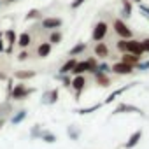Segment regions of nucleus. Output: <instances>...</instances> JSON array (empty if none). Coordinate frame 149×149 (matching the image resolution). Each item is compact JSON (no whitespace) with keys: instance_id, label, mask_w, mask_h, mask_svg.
I'll return each mask as SVG.
<instances>
[{"instance_id":"21","label":"nucleus","mask_w":149,"mask_h":149,"mask_svg":"<svg viewBox=\"0 0 149 149\" xmlns=\"http://www.w3.org/2000/svg\"><path fill=\"white\" fill-rule=\"evenodd\" d=\"M84 49H86V44H84V42H79L77 46H74V47L70 49V53H68V54H70V56H76V54H79V53H83Z\"/></svg>"},{"instance_id":"16","label":"nucleus","mask_w":149,"mask_h":149,"mask_svg":"<svg viewBox=\"0 0 149 149\" xmlns=\"http://www.w3.org/2000/svg\"><path fill=\"white\" fill-rule=\"evenodd\" d=\"M95 54H97V56H100V58H105V56L109 54L107 46H105L104 42H98V44L95 46Z\"/></svg>"},{"instance_id":"42","label":"nucleus","mask_w":149,"mask_h":149,"mask_svg":"<svg viewBox=\"0 0 149 149\" xmlns=\"http://www.w3.org/2000/svg\"><path fill=\"white\" fill-rule=\"evenodd\" d=\"M0 4H2V0H0Z\"/></svg>"},{"instance_id":"2","label":"nucleus","mask_w":149,"mask_h":149,"mask_svg":"<svg viewBox=\"0 0 149 149\" xmlns=\"http://www.w3.org/2000/svg\"><path fill=\"white\" fill-rule=\"evenodd\" d=\"M114 30H116V33L121 35L123 39H128V40L132 39V32H130V28H128L121 19H116V21H114Z\"/></svg>"},{"instance_id":"29","label":"nucleus","mask_w":149,"mask_h":149,"mask_svg":"<svg viewBox=\"0 0 149 149\" xmlns=\"http://www.w3.org/2000/svg\"><path fill=\"white\" fill-rule=\"evenodd\" d=\"M37 18H40V13H39L37 9H32V11L26 14V19H37Z\"/></svg>"},{"instance_id":"31","label":"nucleus","mask_w":149,"mask_h":149,"mask_svg":"<svg viewBox=\"0 0 149 149\" xmlns=\"http://www.w3.org/2000/svg\"><path fill=\"white\" fill-rule=\"evenodd\" d=\"M84 2H86V0H74V2L70 4V7H72V9H77V7H81Z\"/></svg>"},{"instance_id":"1","label":"nucleus","mask_w":149,"mask_h":149,"mask_svg":"<svg viewBox=\"0 0 149 149\" xmlns=\"http://www.w3.org/2000/svg\"><path fill=\"white\" fill-rule=\"evenodd\" d=\"M32 93H33V88H26L25 84H16V86L13 88L11 98H14V100H23V98H26V97L32 95Z\"/></svg>"},{"instance_id":"38","label":"nucleus","mask_w":149,"mask_h":149,"mask_svg":"<svg viewBox=\"0 0 149 149\" xmlns=\"http://www.w3.org/2000/svg\"><path fill=\"white\" fill-rule=\"evenodd\" d=\"M0 51H2V53L6 51V46H4V40L2 39H0Z\"/></svg>"},{"instance_id":"19","label":"nucleus","mask_w":149,"mask_h":149,"mask_svg":"<svg viewBox=\"0 0 149 149\" xmlns=\"http://www.w3.org/2000/svg\"><path fill=\"white\" fill-rule=\"evenodd\" d=\"M139 58H140V56H133V54H126V53H125V56L121 58V61L126 63V65H132V67H133L135 63H139Z\"/></svg>"},{"instance_id":"20","label":"nucleus","mask_w":149,"mask_h":149,"mask_svg":"<svg viewBox=\"0 0 149 149\" xmlns=\"http://www.w3.org/2000/svg\"><path fill=\"white\" fill-rule=\"evenodd\" d=\"M40 139H42L44 142H47V144L56 142V135H54V133H51V132H42V133H40Z\"/></svg>"},{"instance_id":"9","label":"nucleus","mask_w":149,"mask_h":149,"mask_svg":"<svg viewBox=\"0 0 149 149\" xmlns=\"http://www.w3.org/2000/svg\"><path fill=\"white\" fill-rule=\"evenodd\" d=\"M56 100H58V90H51V91L44 93V97H42V104L53 105V104H56Z\"/></svg>"},{"instance_id":"7","label":"nucleus","mask_w":149,"mask_h":149,"mask_svg":"<svg viewBox=\"0 0 149 149\" xmlns=\"http://www.w3.org/2000/svg\"><path fill=\"white\" fill-rule=\"evenodd\" d=\"M126 53H130V54H133V56H140V54L144 53V49H142V44H140L139 40H128Z\"/></svg>"},{"instance_id":"36","label":"nucleus","mask_w":149,"mask_h":149,"mask_svg":"<svg viewBox=\"0 0 149 149\" xmlns=\"http://www.w3.org/2000/svg\"><path fill=\"white\" fill-rule=\"evenodd\" d=\"M140 44H142V49H144V51H147V53H149V39H146V40H142V42H140Z\"/></svg>"},{"instance_id":"33","label":"nucleus","mask_w":149,"mask_h":149,"mask_svg":"<svg viewBox=\"0 0 149 149\" xmlns=\"http://www.w3.org/2000/svg\"><path fill=\"white\" fill-rule=\"evenodd\" d=\"M140 11L144 13V16H146V18H149V7H147L146 4H142V2H140Z\"/></svg>"},{"instance_id":"30","label":"nucleus","mask_w":149,"mask_h":149,"mask_svg":"<svg viewBox=\"0 0 149 149\" xmlns=\"http://www.w3.org/2000/svg\"><path fill=\"white\" fill-rule=\"evenodd\" d=\"M126 47H128V40H126V39H123V40L118 42V49H119V51L126 53Z\"/></svg>"},{"instance_id":"27","label":"nucleus","mask_w":149,"mask_h":149,"mask_svg":"<svg viewBox=\"0 0 149 149\" xmlns=\"http://www.w3.org/2000/svg\"><path fill=\"white\" fill-rule=\"evenodd\" d=\"M40 133H42V130H40V125H33V128L30 130V137L37 139V137H40Z\"/></svg>"},{"instance_id":"14","label":"nucleus","mask_w":149,"mask_h":149,"mask_svg":"<svg viewBox=\"0 0 149 149\" xmlns=\"http://www.w3.org/2000/svg\"><path fill=\"white\" fill-rule=\"evenodd\" d=\"M49 53H51V44H49V42H42V44L37 47V54H39L40 58L49 56Z\"/></svg>"},{"instance_id":"4","label":"nucleus","mask_w":149,"mask_h":149,"mask_svg":"<svg viewBox=\"0 0 149 149\" xmlns=\"http://www.w3.org/2000/svg\"><path fill=\"white\" fill-rule=\"evenodd\" d=\"M84 84H86V79L83 77V76H76L72 81H70V86L76 90V97L79 98V95H81V91L84 90Z\"/></svg>"},{"instance_id":"34","label":"nucleus","mask_w":149,"mask_h":149,"mask_svg":"<svg viewBox=\"0 0 149 149\" xmlns=\"http://www.w3.org/2000/svg\"><path fill=\"white\" fill-rule=\"evenodd\" d=\"M137 67H139L140 70H146V68H149V61H142V63L139 61V63H137Z\"/></svg>"},{"instance_id":"40","label":"nucleus","mask_w":149,"mask_h":149,"mask_svg":"<svg viewBox=\"0 0 149 149\" xmlns=\"http://www.w3.org/2000/svg\"><path fill=\"white\" fill-rule=\"evenodd\" d=\"M133 2H139V4H140V0H133Z\"/></svg>"},{"instance_id":"13","label":"nucleus","mask_w":149,"mask_h":149,"mask_svg":"<svg viewBox=\"0 0 149 149\" xmlns=\"http://www.w3.org/2000/svg\"><path fill=\"white\" fill-rule=\"evenodd\" d=\"M30 40H32V39H30V35H28L26 32H23L21 35H18L16 44H18L19 47H28V46H30Z\"/></svg>"},{"instance_id":"6","label":"nucleus","mask_w":149,"mask_h":149,"mask_svg":"<svg viewBox=\"0 0 149 149\" xmlns=\"http://www.w3.org/2000/svg\"><path fill=\"white\" fill-rule=\"evenodd\" d=\"M111 70L116 72V74H119V76H125V74H132V72H133V67H132V65H126V63H123V61H119V63H114V65L111 67Z\"/></svg>"},{"instance_id":"39","label":"nucleus","mask_w":149,"mask_h":149,"mask_svg":"<svg viewBox=\"0 0 149 149\" xmlns=\"http://www.w3.org/2000/svg\"><path fill=\"white\" fill-rule=\"evenodd\" d=\"M4 125H6V118H0V130H2Z\"/></svg>"},{"instance_id":"24","label":"nucleus","mask_w":149,"mask_h":149,"mask_svg":"<svg viewBox=\"0 0 149 149\" xmlns=\"http://www.w3.org/2000/svg\"><path fill=\"white\" fill-rule=\"evenodd\" d=\"M61 42V33L60 32H53L49 35V44H60Z\"/></svg>"},{"instance_id":"18","label":"nucleus","mask_w":149,"mask_h":149,"mask_svg":"<svg viewBox=\"0 0 149 149\" xmlns=\"http://www.w3.org/2000/svg\"><path fill=\"white\" fill-rule=\"evenodd\" d=\"M128 88H132V84H128V86H123V88H119V90L112 91V93H111V95H109V97L105 98V102H104V104H111V102H112V100H114V98H116L118 95H121V93H123V91H126Z\"/></svg>"},{"instance_id":"10","label":"nucleus","mask_w":149,"mask_h":149,"mask_svg":"<svg viewBox=\"0 0 149 149\" xmlns=\"http://www.w3.org/2000/svg\"><path fill=\"white\" fill-rule=\"evenodd\" d=\"M140 137H142V132H140V130H137V132H133V133H132V137L128 139V142L125 144V147H126V149H132V147H135V146L139 144V140H140Z\"/></svg>"},{"instance_id":"12","label":"nucleus","mask_w":149,"mask_h":149,"mask_svg":"<svg viewBox=\"0 0 149 149\" xmlns=\"http://www.w3.org/2000/svg\"><path fill=\"white\" fill-rule=\"evenodd\" d=\"M6 37L9 39V44H7V47H6V53H11L13 51V47H14V44H16V33H14V30H9V32H6Z\"/></svg>"},{"instance_id":"28","label":"nucleus","mask_w":149,"mask_h":149,"mask_svg":"<svg viewBox=\"0 0 149 149\" xmlns=\"http://www.w3.org/2000/svg\"><path fill=\"white\" fill-rule=\"evenodd\" d=\"M68 137L72 139V140H77V137H79V130H76V128H74V126H68Z\"/></svg>"},{"instance_id":"35","label":"nucleus","mask_w":149,"mask_h":149,"mask_svg":"<svg viewBox=\"0 0 149 149\" xmlns=\"http://www.w3.org/2000/svg\"><path fill=\"white\" fill-rule=\"evenodd\" d=\"M26 58H28V53H26V51H21V53L18 54V60H19V61H23V60H26Z\"/></svg>"},{"instance_id":"41","label":"nucleus","mask_w":149,"mask_h":149,"mask_svg":"<svg viewBox=\"0 0 149 149\" xmlns=\"http://www.w3.org/2000/svg\"><path fill=\"white\" fill-rule=\"evenodd\" d=\"M7 2H14V0H7Z\"/></svg>"},{"instance_id":"5","label":"nucleus","mask_w":149,"mask_h":149,"mask_svg":"<svg viewBox=\"0 0 149 149\" xmlns=\"http://www.w3.org/2000/svg\"><path fill=\"white\" fill-rule=\"evenodd\" d=\"M121 112H135V114H144V112H142V109H139V107H135V105H130V104H119V105L114 109V112H112V114H121Z\"/></svg>"},{"instance_id":"32","label":"nucleus","mask_w":149,"mask_h":149,"mask_svg":"<svg viewBox=\"0 0 149 149\" xmlns=\"http://www.w3.org/2000/svg\"><path fill=\"white\" fill-rule=\"evenodd\" d=\"M13 88H14V84H13V79H7V97H9V98H11Z\"/></svg>"},{"instance_id":"23","label":"nucleus","mask_w":149,"mask_h":149,"mask_svg":"<svg viewBox=\"0 0 149 149\" xmlns=\"http://www.w3.org/2000/svg\"><path fill=\"white\" fill-rule=\"evenodd\" d=\"M102 107V104H95V105H91V107H84V109H77L76 112L77 114H90V112H93V111H97V109H100Z\"/></svg>"},{"instance_id":"37","label":"nucleus","mask_w":149,"mask_h":149,"mask_svg":"<svg viewBox=\"0 0 149 149\" xmlns=\"http://www.w3.org/2000/svg\"><path fill=\"white\" fill-rule=\"evenodd\" d=\"M61 81H63V86H70V79H68V77L61 76Z\"/></svg>"},{"instance_id":"15","label":"nucleus","mask_w":149,"mask_h":149,"mask_svg":"<svg viewBox=\"0 0 149 149\" xmlns=\"http://www.w3.org/2000/svg\"><path fill=\"white\" fill-rule=\"evenodd\" d=\"M26 116H28V112H26L25 109H21V111H18V112L11 118V123H13V125H19L21 121H25V119H26Z\"/></svg>"},{"instance_id":"17","label":"nucleus","mask_w":149,"mask_h":149,"mask_svg":"<svg viewBox=\"0 0 149 149\" xmlns=\"http://www.w3.org/2000/svg\"><path fill=\"white\" fill-rule=\"evenodd\" d=\"M76 63H77V61L74 60V58H72V60H68V61H67V63H65V65H63V67L60 68V74H61V76H65V74L72 72V68L76 67Z\"/></svg>"},{"instance_id":"22","label":"nucleus","mask_w":149,"mask_h":149,"mask_svg":"<svg viewBox=\"0 0 149 149\" xmlns=\"http://www.w3.org/2000/svg\"><path fill=\"white\" fill-rule=\"evenodd\" d=\"M13 111V107H11V104H7V102H4V104H0V118H6L9 112Z\"/></svg>"},{"instance_id":"3","label":"nucleus","mask_w":149,"mask_h":149,"mask_svg":"<svg viewBox=\"0 0 149 149\" xmlns=\"http://www.w3.org/2000/svg\"><path fill=\"white\" fill-rule=\"evenodd\" d=\"M105 33H107V25L104 23V21H100V23H97L95 25V28H93V40L95 42H100L104 37H105Z\"/></svg>"},{"instance_id":"26","label":"nucleus","mask_w":149,"mask_h":149,"mask_svg":"<svg viewBox=\"0 0 149 149\" xmlns=\"http://www.w3.org/2000/svg\"><path fill=\"white\" fill-rule=\"evenodd\" d=\"M95 76H97V81H98V83H102V86H109V79L104 76L102 72H95Z\"/></svg>"},{"instance_id":"25","label":"nucleus","mask_w":149,"mask_h":149,"mask_svg":"<svg viewBox=\"0 0 149 149\" xmlns=\"http://www.w3.org/2000/svg\"><path fill=\"white\" fill-rule=\"evenodd\" d=\"M123 14L126 18L132 16V4H130V0H123Z\"/></svg>"},{"instance_id":"11","label":"nucleus","mask_w":149,"mask_h":149,"mask_svg":"<svg viewBox=\"0 0 149 149\" xmlns=\"http://www.w3.org/2000/svg\"><path fill=\"white\" fill-rule=\"evenodd\" d=\"M35 76V72L33 70H18V72H14V77L16 79H21V81H25V79H32Z\"/></svg>"},{"instance_id":"8","label":"nucleus","mask_w":149,"mask_h":149,"mask_svg":"<svg viewBox=\"0 0 149 149\" xmlns=\"http://www.w3.org/2000/svg\"><path fill=\"white\" fill-rule=\"evenodd\" d=\"M60 26H61V19L60 18H46V19H42V28L54 30V28H60Z\"/></svg>"}]
</instances>
